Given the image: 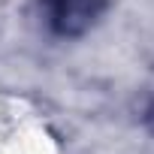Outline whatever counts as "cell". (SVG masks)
<instances>
[{"label": "cell", "instance_id": "6da1fadb", "mask_svg": "<svg viewBox=\"0 0 154 154\" xmlns=\"http://www.w3.org/2000/svg\"><path fill=\"white\" fill-rule=\"evenodd\" d=\"M103 9H106V0H45L48 24L60 36L85 33L91 24H97Z\"/></svg>", "mask_w": 154, "mask_h": 154}]
</instances>
